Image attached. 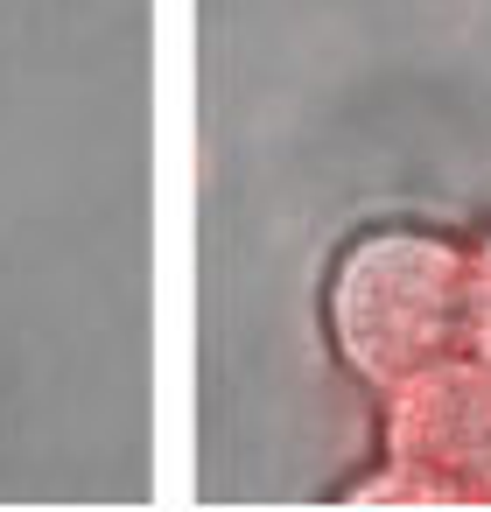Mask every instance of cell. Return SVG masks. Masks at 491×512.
Here are the masks:
<instances>
[{
  "mask_svg": "<svg viewBox=\"0 0 491 512\" xmlns=\"http://www.w3.org/2000/svg\"><path fill=\"white\" fill-rule=\"evenodd\" d=\"M463 323H470V246L407 225L344 246L330 281V337L365 386L386 393L456 358Z\"/></svg>",
  "mask_w": 491,
  "mask_h": 512,
  "instance_id": "6da1fadb",
  "label": "cell"
},
{
  "mask_svg": "<svg viewBox=\"0 0 491 512\" xmlns=\"http://www.w3.org/2000/svg\"><path fill=\"white\" fill-rule=\"evenodd\" d=\"M407 505H491V365L456 351L386 386V470L358 491Z\"/></svg>",
  "mask_w": 491,
  "mask_h": 512,
  "instance_id": "7a4b0ae2",
  "label": "cell"
},
{
  "mask_svg": "<svg viewBox=\"0 0 491 512\" xmlns=\"http://www.w3.org/2000/svg\"><path fill=\"white\" fill-rule=\"evenodd\" d=\"M463 351L491 365V239L470 246V323H463Z\"/></svg>",
  "mask_w": 491,
  "mask_h": 512,
  "instance_id": "3957f363",
  "label": "cell"
}]
</instances>
